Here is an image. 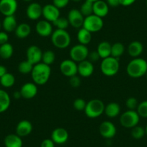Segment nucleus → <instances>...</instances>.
I'll return each instance as SVG.
<instances>
[{"label": "nucleus", "mask_w": 147, "mask_h": 147, "mask_svg": "<svg viewBox=\"0 0 147 147\" xmlns=\"http://www.w3.org/2000/svg\"><path fill=\"white\" fill-rule=\"evenodd\" d=\"M69 84L73 88H78L81 85V80L77 75L69 77Z\"/></svg>", "instance_id": "nucleus-41"}, {"label": "nucleus", "mask_w": 147, "mask_h": 147, "mask_svg": "<svg viewBox=\"0 0 147 147\" xmlns=\"http://www.w3.org/2000/svg\"><path fill=\"white\" fill-rule=\"evenodd\" d=\"M125 52V46L122 43L117 42L111 46V56L116 59H120Z\"/></svg>", "instance_id": "nucleus-32"}, {"label": "nucleus", "mask_w": 147, "mask_h": 147, "mask_svg": "<svg viewBox=\"0 0 147 147\" xmlns=\"http://www.w3.org/2000/svg\"><path fill=\"white\" fill-rule=\"evenodd\" d=\"M77 38L80 44L87 46L92 40V32L86 30L85 28H81L77 32Z\"/></svg>", "instance_id": "nucleus-27"}, {"label": "nucleus", "mask_w": 147, "mask_h": 147, "mask_svg": "<svg viewBox=\"0 0 147 147\" xmlns=\"http://www.w3.org/2000/svg\"><path fill=\"white\" fill-rule=\"evenodd\" d=\"M30 74L33 82L35 84L43 85L46 84L50 79L51 74V69L50 66L40 62V63L34 65Z\"/></svg>", "instance_id": "nucleus-1"}, {"label": "nucleus", "mask_w": 147, "mask_h": 147, "mask_svg": "<svg viewBox=\"0 0 147 147\" xmlns=\"http://www.w3.org/2000/svg\"><path fill=\"white\" fill-rule=\"evenodd\" d=\"M120 5L123 7H128L132 5L133 4L135 3L136 0H119Z\"/></svg>", "instance_id": "nucleus-47"}, {"label": "nucleus", "mask_w": 147, "mask_h": 147, "mask_svg": "<svg viewBox=\"0 0 147 147\" xmlns=\"http://www.w3.org/2000/svg\"><path fill=\"white\" fill-rule=\"evenodd\" d=\"M20 91L22 98L30 100L38 94V87L34 82H27L21 87Z\"/></svg>", "instance_id": "nucleus-15"}, {"label": "nucleus", "mask_w": 147, "mask_h": 147, "mask_svg": "<svg viewBox=\"0 0 147 147\" xmlns=\"http://www.w3.org/2000/svg\"><path fill=\"white\" fill-rule=\"evenodd\" d=\"M71 1H73V2H80L81 0H71Z\"/></svg>", "instance_id": "nucleus-51"}, {"label": "nucleus", "mask_w": 147, "mask_h": 147, "mask_svg": "<svg viewBox=\"0 0 147 147\" xmlns=\"http://www.w3.org/2000/svg\"><path fill=\"white\" fill-rule=\"evenodd\" d=\"M55 60H56V55H55L54 52L51 50H47L45 52H43L41 59L42 63L51 66L54 63Z\"/></svg>", "instance_id": "nucleus-34"}, {"label": "nucleus", "mask_w": 147, "mask_h": 147, "mask_svg": "<svg viewBox=\"0 0 147 147\" xmlns=\"http://www.w3.org/2000/svg\"><path fill=\"white\" fill-rule=\"evenodd\" d=\"M8 40H9V35H8L7 32H6L5 31V32L0 31V46L8 43Z\"/></svg>", "instance_id": "nucleus-44"}, {"label": "nucleus", "mask_w": 147, "mask_h": 147, "mask_svg": "<svg viewBox=\"0 0 147 147\" xmlns=\"http://www.w3.org/2000/svg\"><path fill=\"white\" fill-rule=\"evenodd\" d=\"M99 132L103 138L110 139L116 135L117 129L115 125L110 121H104L99 127Z\"/></svg>", "instance_id": "nucleus-12"}, {"label": "nucleus", "mask_w": 147, "mask_h": 147, "mask_svg": "<svg viewBox=\"0 0 147 147\" xmlns=\"http://www.w3.org/2000/svg\"><path fill=\"white\" fill-rule=\"evenodd\" d=\"M100 55H99V53H97V50L93 51H92L91 53L89 52L88 56H87V60L90 61L92 62V63L97 62V61L100 60Z\"/></svg>", "instance_id": "nucleus-42"}, {"label": "nucleus", "mask_w": 147, "mask_h": 147, "mask_svg": "<svg viewBox=\"0 0 147 147\" xmlns=\"http://www.w3.org/2000/svg\"><path fill=\"white\" fill-rule=\"evenodd\" d=\"M131 136H132L134 139H136V140L141 139V138L145 136L146 130L145 128H143V127L137 125H136L135 127L131 128Z\"/></svg>", "instance_id": "nucleus-36"}, {"label": "nucleus", "mask_w": 147, "mask_h": 147, "mask_svg": "<svg viewBox=\"0 0 147 147\" xmlns=\"http://www.w3.org/2000/svg\"><path fill=\"white\" fill-rule=\"evenodd\" d=\"M105 104L102 100L98 99H93L87 102L84 113L85 115L90 118H96L104 113Z\"/></svg>", "instance_id": "nucleus-5"}, {"label": "nucleus", "mask_w": 147, "mask_h": 147, "mask_svg": "<svg viewBox=\"0 0 147 147\" xmlns=\"http://www.w3.org/2000/svg\"><path fill=\"white\" fill-rule=\"evenodd\" d=\"M13 97H14V98L17 99V100L21 98V97H22V95H21L20 91L15 92H14V94H13Z\"/></svg>", "instance_id": "nucleus-49"}, {"label": "nucleus", "mask_w": 147, "mask_h": 147, "mask_svg": "<svg viewBox=\"0 0 147 147\" xmlns=\"http://www.w3.org/2000/svg\"><path fill=\"white\" fill-rule=\"evenodd\" d=\"M120 69L119 59L109 56L102 59L100 63V70L107 77H113L117 74Z\"/></svg>", "instance_id": "nucleus-3"}, {"label": "nucleus", "mask_w": 147, "mask_h": 147, "mask_svg": "<svg viewBox=\"0 0 147 147\" xmlns=\"http://www.w3.org/2000/svg\"><path fill=\"white\" fill-rule=\"evenodd\" d=\"M24 2H31V1H32V0H23Z\"/></svg>", "instance_id": "nucleus-50"}, {"label": "nucleus", "mask_w": 147, "mask_h": 147, "mask_svg": "<svg viewBox=\"0 0 147 147\" xmlns=\"http://www.w3.org/2000/svg\"><path fill=\"white\" fill-rule=\"evenodd\" d=\"M109 12V6L106 2L102 0H97L93 2V14L100 18H103Z\"/></svg>", "instance_id": "nucleus-21"}, {"label": "nucleus", "mask_w": 147, "mask_h": 147, "mask_svg": "<svg viewBox=\"0 0 147 147\" xmlns=\"http://www.w3.org/2000/svg\"><path fill=\"white\" fill-rule=\"evenodd\" d=\"M42 16L45 20L53 23L55 20L60 17V10L53 4H49L43 7V13Z\"/></svg>", "instance_id": "nucleus-14"}, {"label": "nucleus", "mask_w": 147, "mask_h": 147, "mask_svg": "<svg viewBox=\"0 0 147 147\" xmlns=\"http://www.w3.org/2000/svg\"><path fill=\"white\" fill-rule=\"evenodd\" d=\"M15 83V76L11 73H7L0 78V84L5 88L12 87Z\"/></svg>", "instance_id": "nucleus-31"}, {"label": "nucleus", "mask_w": 147, "mask_h": 147, "mask_svg": "<svg viewBox=\"0 0 147 147\" xmlns=\"http://www.w3.org/2000/svg\"><path fill=\"white\" fill-rule=\"evenodd\" d=\"M18 7L17 0H0V12L5 17L15 15Z\"/></svg>", "instance_id": "nucleus-11"}, {"label": "nucleus", "mask_w": 147, "mask_h": 147, "mask_svg": "<svg viewBox=\"0 0 147 147\" xmlns=\"http://www.w3.org/2000/svg\"><path fill=\"white\" fill-rule=\"evenodd\" d=\"M11 99L9 94L3 90H0V113L5 112L10 106Z\"/></svg>", "instance_id": "nucleus-29"}, {"label": "nucleus", "mask_w": 147, "mask_h": 147, "mask_svg": "<svg viewBox=\"0 0 147 147\" xmlns=\"http://www.w3.org/2000/svg\"><path fill=\"white\" fill-rule=\"evenodd\" d=\"M140 121V116L138 115L136 110H130L121 114L120 117V123L124 128H132L136 125H138Z\"/></svg>", "instance_id": "nucleus-6"}, {"label": "nucleus", "mask_w": 147, "mask_h": 147, "mask_svg": "<svg viewBox=\"0 0 147 147\" xmlns=\"http://www.w3.org/2000/svg\"><path fill=\"white\" fill-rule=\"evenodd\" d=\"M14 53L13 46L11 43H7L0 46V57L3 59H9Z\"/></svg>", "instance_id": "nucleus-30"}, {"label": "nucleus", "mask_w": 147, "mask_h": 147, "mask_svg": "<svg viewBox=\"0 0 147 147\" xmlns=\"http://www.w3.org/2000/svg\"><path fill=\"white\" fill-rule=\"evenodd\" d=\"M88 1H90V2H96V1H97V0H88Z\"/></svg>", "instance_id": "nucleus-52"}, {"label": "nucleus", "mask_w": 147, "mask_h": 147, "mask_svg": "<svg viewBox=\"0 0 147 147\" xmlns=\"http://www.w3.org/2000/svg\"><path fill=\"white\" fill-rule=\"evenodd\" d=\"M33 66L34 65L26 59V60L22 61L19 63L18 71L22 74H31Z\"/></svg>", "instance_id": "nucleus-33"}, {"label": "nucleus", "mask_w": 147, "mask_h": 147, "mask_svg": "<svg viewBox=\"0 0 147 147\" xmlns=\"http://www.w3.org/2000/svg\"><path fill=\"white\" fill-rule=\"evenodd\" d=\"M1 28H2V22H0V29H1Z\"/></svg>", "instance_id": "nucleus-54"}, {"label": "nucleus", "mask_w": 147, "mask_h": 147, "mask_svg": "<svg viewBox=\"0 0 147 147\" xmlns=\"http://www.w3.org/2000/svg\"><path fill=\"white\" fill-rule=\"evenodd\" d=\"M68 21L69 25L74 28H82L84 23V17L80 11V9H72L68 13L67 16Z\"/></svg>", "instance_id": "nucleus-10"}, {"label": "nucleus", "mask_w": 147, "mask_h": 147, "mask_svg": "<svg viewBox=\"0 0 147 147\" xmlns=\"http://www.w3.org/2000/svg\"><path fill=\"white\" fill-rule=\"evenodd\" d=\"M53 25L59 30H66L69 25V22L68 19L63 17H59L56 20L53 22Z\"/></svg>", "instance_id": "nucleus-37"}, {"label": "nucleus", "mask_w": 147, "mask_h": 147, "mask_svg": "<svg viewBox=\"0 0 147 147\" xmlns=\"http://www.w3.org/2000/svg\"><path fill=\"white\" fill-rule=\"evenodd\" d=\"M80 11L84 18L93 14V2L85 0V2L82 5Z\"/></svg>", "instance_id": "nucleus-35"}, {"label": "nucleus", "mask_w": 147, "mask_h": 147, "mask_svg": "<svg viewBox=\"0 0 147 147\" xmlns=\"http://www.w3.org/2000/svg\"><path fill=\"white\" fill-rule=\"evenodd\" d=\"M136 112L141 118H147V100H144L138 104Z\"/></svg>", "instance_id": "nucleus-38"}, {"label": "nucleus", "mask_w": 147, "mask_h": 147, "mask_svg": "<svg viewBox=\"0 0 147 147\" xmlns=\"http://www.w3.org/2000/svg\"><path fill=\"white\" fill-rule=\"evenodd\" d=\"M144 51V46L142 43L138 40H134L130 43L128 47V53L130 56L134 58H138L141 56Z\"/></svg>", "instance_id": "nucleus-22"}, {"label": "nucleus", "mask_w": 147, "mask_h": 147, "mask_svg": "<svg viewBox=\"0 0 147 147\" xmlns=\"http://www.w3.org/2000/svg\"><path fill=\"white\" fill-rule=\"evenodd\" d=\"M145 130H146V135H147V125H146V126Z\"/></svg>", "instance_id": "nucleus-53"}, {"label": "nucleus", "mask_w": 147, "mask_h": 147, "mask_svg": "<svg viewBox=\"0 0 147 147\" xmlns=\"http://www.w3.org/2000/svg\"><path fill=\"white\" fill-rule=\"evenodd\" d=\"M70 0H53V5L59 9L66 7Z\"/></svg>", "instance_id": "nucleus-43"}, {"label": "nucleus", "mask_w": 147, "mask_h": 147, "mask_svg": "<svg viewBox=\"0 0 147 147\" xmlns=\"http://www.w3.org/2000/svg\"><path fill=\"white\" fill-rule=\"evenodd\" d=\"M138 104L139 103H138L137 99L134 97H129L125 101V105H126L128 110H136Z\"/></svg>", "instance_id": "nucleus-40"}, {"label": "nucleus", "mask_w": 147, "mask_h": 147, "mask_svg": "<svg viewBox=\"0 0 147 147\" xmlns=\"http://www.w3.org/2000/svg\"><path fill=\"white\" fill-rule=\"evenodd\" d=\"M120 113H121V106L117 102H110L109 104H107L105 107L104 113L108 118H115V117L119 115Z\"/></svg>", "instance_id": "nucleus-24"}, {"label": "nucleus", "mask_w": 147, "mask_h": 147, "mask_svg": "<svg viewBox=\"0 0 147 147\" xmlns=\"http://www.w3.org/2000/svg\"><path fill=\"white\" fill-rule=\"evenodd\" d=\"M51 139L55 144H63L69 139V133L63 128H56L52 131Z\"/></svg>", "instance_id": "nucleus-18"}, {"label": "nucleus", "mask_w": 147, "mask_h": 147, "mask_svg": "<svg viewBox=\"0 0 147 147\" xmlns=\"http://www.w3.org/2000/svg\"><path fill=\"white\" fill-rule=\"evenodd\" d=\"M89 54V50L87 46L82 44H79L74 46L71 49L69 52V56L71 60L75 61L76 63L82 61L87 59V56Z\"/></svg>", "instance_id": "nucleus-8"}, {"label": "nucleus", "mask_w": 147, "mask_h": 147, "mask_svg": "<svg viewBox=\"0 0 147 147\" xmlns=\"http://www.w3.org/2000/svg\"><path fill=\"white\" fill-rule=\"evenodd\" d=\"M43 7L39 3L32 2L26 9V15L31 20H37L42 16Z\"/></svg>", "instance_id": "nucleus-16"}, {"label": "nucleus", "mask_w": 147, "mask_h": 147, "mask_svg": "<svg viewBox=\"0 0 147 147\" xmlns=\"http://www.w3.org/2000/svg\"><path fill=\"white\" fill-rule=\"evenodd\" d=\"M111 46L112 45L107 41H102L99 43L97 51L100 55V59H104L111 56Z\"/></svg>", "instance_id": "nucleus-26"}, {"label": "nucleus", "mask_w": 147, "mask_h": 147, "mask_svg": "<svg viewBox=\"0 0 147 147\" xmlns=\"http://www.w3.org/2000/svg\"><path fill=\"white\" fill-rule=\"evenodd\" d=\"M51 42L59 49H66L71 43V36L66 30L56 29L51 35Z\"/></svg>", "instance_id": "nucleus-4"}, {"label": "nucleus", "mask_w": 147, "mask_h": 147, "mask_svg": "<svg viewBox=\"0 0 147 147\" xmlns=\"http://www.w3.org/2000/svg\"><path fill=\"white\" fill-rule=\"evenodd\" d=\"M31 32V28L28 24L22 23L18 25L15 30V35L20 39L26 38Z\"/></svg>", "instance_id": "nucleus-28"}, {"label": "nucleus", "mask_w": 147, "mask_h": 147, "mask_svg": "<svg viewBox=\"0 0 147 147\" xmlns=\"http://www.w3.org/2000/svg\"><path fill=\"white\" fill-rule=\"evenodd\" d=\"M40 147H55V143L51 138H46L41 142Z\"/></svg>", "instance_id": "nucleus-45"}, {"label": "nucleus", "mask_w": 147, "mask_h": 147, "mask_svg": "<svg viewBox=\"0 0 147 147\" xmlns=\"http://www.w3.org/2000/svg\"><path fill=\"white\" fill-rule=\"evenodd\" d=\"M103 26H104V22L102 18L92 14L90 16L84 18L82 28H85L86 30L92 33L101 30Z\"/></svg>", "instance_id": "nucleus-7"}, {"label": "nucleus", "mask_w": 147, "mask_h": 147, "mask_svg": "<svg viewBox=\"0 0 147 147\" xmlns=\"http://www.w3.org/2000/svg\"><path fill=\"white\" fill-rule=\"evenodd\" d=\"M35 31L38 35L41 37H49L53 33V27L51 23L49 21L40 20L35 25Z\"/></svg>", "instance_id": "nucleus-17"}, {"label": "nucleus", "mask_w": 147, "mask_h": 147, "mask_svg": "<svg viewBox=\"0 0 147 147\" xmlns=\"http://www.w3.org/2000/svg\"><path fill=\"white\" fill-rule=\"evenodd\" d=\"M146 76V78H147V71H146V74H145Z\"/></svg>", "instance_id": "nucleus-55"}, {"label": "nucleus", "mask_w": 147, "mask_h": 147, "mask_svg": "<svg viewBox=\"0 0 147 147\" xmlns=\"http://www.w3.org/2000/svg\"><path fill=\"white\" fill-rule=\"evenodd\" d=\"M61 72L65 77H71L77 75L78 74V67L77 63L71 59H66L61 61L59 66Z\"/></svg>", "instance_id": "nucleus-9"}, {"label": "nucleus", "mask_w": 147, "mask_h": 147, "mask_svg": "<svg viewBox=\"0 0 147 147\" xmlns=\"http://www.w3.org/2000/svg\"><path fill=\"white\" fill-rule=\"evenodd\" d=\"M78 74L82 77H89L92 75L94 72V65L87 59L80 62L77 64Z\"/></svg>", "instance_id": "nucleus-19"}, {"label": "nucleus", "mask_w": 147, "mask_h": 147, "mask_svg": "<svg viewBox=\"0 0 147 147\" xmlns=\"http://www.w3.org/2000/svg\"><path fill=\"white\" fill-rule=\"evenodd\" d=\"M146 6H147V0H146Z\"/></svg>", "instance_id": "nucleus-56"}, {"label": "nucleus", "mask_w": 147, "mask_h": 147, "mask_svg": "<svg viewBox=\"0 0 147 147\" xmlns=\"http://www.w3.org/2000/svg\"><path fill=\"white\" fill-rule=\"evenodd\" d=\"M7 73V68L5 66H3V65H0V78Z\"/></svg>", "instance_id": "nucleus-48"}, {"label": "nucleus", "mask_w": 147, "mask_h": 147, "mask_svg": "<svg viewBox=\"0 0 147 147\" xmlns=\"http://www.w3.org/2000/svg\"><path fill=\"white\" fill-rule=\"evenodd\" d=\"M105 2L107 5L111 7H117L120 5L119 0H106Z\"/></svg>", "instance_id": "nucleus-46"}, {"label": "nucleus", "mask_w": 147, "mask_h": 147, "mask_svg": "<svg viewBox=\"0 0 147 147\" xmlns=\"http://www.w3.org/2000/svg\"><path fill=\"white\" fill-rule=\"evenodd\" d=\"M5 147H22V140L21 137L15 134H9L4 140Z\"/></svg>", "instance_id": "nucleus-25"}, {"label": "nucleus", "mask_w": 147, "mask_h": 147, "mask_svg": "<svg viewBox=\"0 0 147 147\" xmlns=\"http://www.w3.org/2000/svg\"><path fill=\"white\" fill-rule=\"evenodd\" d=\"M126 71L132 78H140L146 73L147 61L141 58H134L127 65Z\"/></svg>", "instance_id": "nucleus-2"}, {"label": "nucleus", "mask_w": 147, "mask_h": 147, "mask_svg": "<svg viewBox=\"0 0 147 147\" xmlns=\"http://www.w3.org/2000/svg\"><path fill=\"white\" fill-rule=\"evenodd\" d=\"M87 102L82 98H77L73 102L74 108L77 111H84L85 109Z\"/></svg>", "instance_id": "nucleus-39"}, {"label": "nucleus", "mask_w": 147, "mask_h": 147, "mask_svg": "<svg viewBox=\"0 0 147 147\" xmlns=\"http://www.w3.org/2000/svg\"><path fill=\"white\" fill-rule=\"evenodd\" d=\"M43 51L38 46L32 45L29 46L26 51V58L28 61L33 65L40 63L42 59Z\"/></svg>", "instance_id": "nucleus-13"}, {"label": "nucleus", "mask_w": 147, "mask_h": 147, "mask_svg": "<svg viewBox=\"0 0 147 147\" xmlns=\"http://www.w3.org/2000/svg\"><path fill=\"white\" fill-rule=\"evenodd\" d=\"M18 25L15 15L5 17L2 22V27L6 32H11L15 31Z\"/></svg>", "instance_id": "nucleus-23"}, {"label": "nucleus", "mask_w": 147, "mask_h": 147, "mask_svg": "<svg viewBox=\"0 0 147 147\" xmlns=\"http://www.w3.org/2000/svg\"><path fill=\"white\" fill-rule=\"evenodd\" d=\"M15 130L17 135L22 138L31 134L32 131V125L28 120H22L18 123Z\"/></svg>", "instance_id": "nucleus-20"}]
</instances>
